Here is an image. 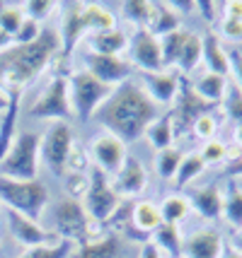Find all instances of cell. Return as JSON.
<instances>
[{
	"instance_id": "obj_1",
	"label": "cell",
	"mask_w": 242,
	"mask_h": 258,
	"mask_svg": "<svg viewBox=\"0 0 242 258\" xmlns=\"http://www.w3.org/2000/svg\"><path fill=\"white\" fill-rule=\"evenodd\" d=\"M92 118L104 125L107 133L128 145L143 138L146 128L158 118V104L148 97L140 82L126 80L114 87L109 99L94 111Z\"/></svg>"
},
{
	"instance_id": "obj_2",
	"label": "cell",
	"mask_w": 242,
	"mask_h": 258,
	"mask_svg": "<svg viewBox=\"0 0 242 258\" xmlns=\"http://www.w3.org/2000/svg\"><path fill=\"white\" fill-rule=\"evenodd\" d=\"M61 53V34L56 27H41L39 39L32 44H12L0 51V92L12 94L29 87Z\"/></svg>"
},
{
	"instance_id": "obj_3",
	"label": "cell",
	"mask_w": 242,
	"mask_h": 258,
	"mask_svg": "<svg viewBox=\"0 0 242 258\" xmlns=\"http://www.w3.org/2000/svg\"><path fill=\"white\" fill-rule=\"evenodd\" d=\"M39 150H41V135L39 133H32V131L17 133L12 147L0 162V176L15 181H36Z\"/></svg>"
},
{
	"instance_id": "obj_4",
	"label": "cell",
	"mask_w": 242,
	"mask_h": 258,
	"mask_svg": "<svg viewBox=\"0 0 242 258\" xmlns=\"http://www.w3.org/2000/svg\"><path fill=\"white\" fill-rule=\"evenodd\" d=\"M0 201L8 205V210L39 220L49 203V188L41 181H15L0 176Z\"/></svg>"
},
{
	"instance_id": "obj_5",
	"label": "cell",
	"mask_w": 242,
	"mask_h": 258,
	"mask_svg": "<svg viewBox=\"0 0 242 258\" xmlns=\"http://www.w3.org/2000/svg\"><path fill=\"white\" fill-rule=\"evenodd\" d=\"M70 87V106H73V116H78L80 123H87L94 116V111L109 99V94L114 92V87L100 82L92 78L87 70H75L68 78Z\"/></svg>"
},
{
	"instance_id": "obj_6",
	"label": "cell",
	"mask_w": 242,
	"mask_h": 258,
	"mask_svg": "<svg viewBox=\"0 0 242 258\" xmlns=\"http://www.w3.org/2000/svg\"><path fill=\"white\" fill-rule=\"evenodd\" d=\"M213 109H216V104L204 101L194 92L191 82H189L184 75H179V90H177V97H174V101H172V111H170L174 138L191 135V128H194L196 118L208 111H213Z\"/></svg>"
},
{
	"instance_id": "obj_7",
	"label": "cell",
	"mask_w": 242,
	"mask_h": 258,
	"mask_svg": "<svg viewBox=\"0 0 242 258\" xmlns=\"http://www.w3.org/2000/svg\"><path fill=\"white\" fill-rule=\"evenodd\" d=\"M87 179H90V186H87V193H85L82 208H85L87 217L92 220V225H104V222L112 220V215L116 213L121 201H119V196L112 188V181L102 169H97L92 164Z\"/></svg>"
},
{
	"instance_id": "obj_8",
	"label": "cell",
	"mask_w": 242,
	"mask_h": 258,
	"mask_svg": "<svg viewBox=\"0 0 242 258\" xmlns=\"http://www.w3.org/2000/svg\"><path fill=\"white\" fill-rule=\"evenodd\" d=\"M54 222H56V234L63 236L66 241H87L92 239V220L87 217L85 208L75 198H61L54 208Z\"/></svg>"
},
{
	"instance_id": "obj_9",
	"label": "cell",
	"mask_w": 242,
	"mask_h": 258,
	"mask_svg": "<svg viewBox=\"0 0 242 258\" xmlns=\"http://www.w3.org/2000/svg\"><path fill=\"white\" fill-rule=\"evenodd\" d=\"M29 113L34 118H49V121H66L68 123L73 116L70 106V87L66 75H56L46 85V90L41 92L36 101L29 106Z\"/></svg>"
},
{
	"instance_id": "obj_10",
	"label": "cell",
	"mask_w": 242,
	"mask_h": 258,
	"mask_svg": "<svg viewBox=\"0 0 242 258\" xmlns=\"http://www.w3.org/2000/svg\"><path fill=\"white\" fill-rule=\"evenodd\" d=\"M73 145H75L73 131L66 121H54L46 128L39 152H41V159L54 176H66V164H68V155Z\"/></svg>"
},
{
	"instance_id": "obj_11",
	"label": "cell",
	"mask_w": 242,
	"mask_h": 258,
	"mask_svg": "<svg viewBox=\"0 0 242 258\" xmlns=\"http://www.w3.org/2000/svg\"><path fill=\"white\" fill-rule=\"evenodd\" d=\"M90 155L94 159V167L102 169L104 174L109 176V174H116L119 169L124 167V162H126L128 152H126V145L114 138L112 133H97L90 140Z\"/></svg>"
},
{
	"instance_id": "obj_12",
	"label": "cell",
	"mask_w": 242,
	"mask_h": 258,
	"mask_svg": "<svg viewBox=\"0 0 242 258\" xmlns=\"http://www.w3.org/2000/svg\"><path fill=\"white\" fill-rule=\"evenodd\" d=\"M85 70L109 87H119L121 82L131 80V73H133L131 63L121 56H102V53H92V51L85 56Z\"/></svg>"
},
{
	"instance_id": "obj_13",
	"label": "cell",
	"mask_w": 242,
	"mask_h": 258,
	"mask_svg": "<svg viewBox=\"0 0 242 258\" xmlns=\"http://www.w3.org/2000/svg\"><path fill=\"white\" fill-rule=\"evenodd\" d=\"M131 60L140 68V73H160L165 70L160 53V39L153 36L148 29H136L128 39Z\"/></svg>"
},
{
	"instance_id": "obj_14",
	"label": "cell",
	"mask_w": 242,
	"mask_h": 258,
	"mask_svg": "<svg viewBox=\"0 0 242 258\" xmlns=\"http://www.w3.org/2000/svg\"><path fill=\"white\" fill-rule=\"evenodd\" d=\"M61 63L66 66L75 51V46L82 36L87 34V24H85V17H82V3H66L63 5V20H61Z\"/></svg>"
},
{
	"instance_id": "obj_15",
	"label": "cell",
	"mask_w": 242,
	"mask_h": 258,
	"mask_svg": "<svg viewBox=\"0 0 242 258\" xmlns=\"http://www.w3.org/2000/svg\"><path fill=\"white\" fill-rule=\"evenodd\" d=\"M8 227H10L12 239L24 248L44 246V244H56L58 234L41 229L34 220H29V217H24V215L15 213V210H8Z\"/></svg>"
},
{
	"instance_id": "obj_16",
	"label": "cell",
	"mask_w": 242,
	"mask_h": 258,
	"mask_svg": "<svg viewBox=\"0 0 242 258\" xmlns=\"http://www.w3.org/2000/svg\"><path fill=\"white\" fill-rule=\"evenodd\" d=\"M112 188L119 198H136L148 188V171L136 157L128 155L124 167L116 171V179L112 183Z\"/></svg>"
},
{
	"instance_id": "obj_17",
	"label": "cell",
	"mask_w": 242,
	"mask_h": 258,
	"mask_svg": "<svg viewBox=\"0 0 242 258\" xmlns=\"http://www.w3.org/2000/svg\"><path fill=\"white\" fill-rule=\"evenodd\" d=\"M223 236L220 232L204 227L196 229L182 241V256L186 258H220L223 256Z\"/></svg>"
},
{
	"instance_id": "obj_18",
	"label": "cell",
	"mask_w": 242,
	"mask_h": 258,
	"mask_svg": "<svg viewBox=\"0 0 242 258\" xmlns=\"http://www.w3.org/2000/svg\"><path fill=\"white\" fill-rule=\"evenodd\" d=\"M140 85L143 90L148 92V97L158 106L165 104L170 106L177 97V90H179V75L174 70H160V73H140Z\"/></svg>"
},
{
	"instance_id": "obj_19",
	"label": "cell",
	"mask_w": 242,
	"mask_h": 258,
	"mask_svg": "<svg viewBox=\"0 0 242 258\" xmlns=\"http://www.w3.org/2000/svg\"><path fill=\"white\" fill-rule=\"evenodd\" d=\"M124 244L116 232H107L102 236H92L82 241L78 251H73L70 258H121Z\"/></svg>"
},
{
	"instance_id": "obj_20",
	"label": "cell",
	"mask_w": 242,
	"mask_h": 258,
	"mask_svg": "<svg viewBox=\"0 0 242 258\" xmlns=\"http://www.w3.org/2000/svg\"><path fill=\"white\" fill-rule=\"evenodd\" d=\"M189 205H191L201 217H206V220H218L220 215H223V191H220L216 183L201 186V188L191 191Z\"/></svg>"
},
{
	"instance_id": "obj_21",
	"label": "cell",
	"mask_w": 242,
	"mask_h": 258,
	"mask_svg": "<svg viewBox=\"0 0 242 258\" xmlns=\"http://www.w3.org/2000/svg\"><path fill=\"white\" fill-rule=\"evenodd\" d=\"M201 39H204V56H201V60L206 63V70L216 73L220 78H228L230 75V58H228V51L220 44L218 34L213 29H208L206 36H201Z\"/></svg>"
},
{
	"instance_id": "obj_22",
	"label": "cell",
	"mask_w": 242,
	"mask_h": 258,
	"mask_svg": "<svg viewBox=\"0 0 242 258\" xmlns=\"http://www.w3.org/2000/svg\"><path fill=\"white\" fill-rule=\"evenodd\" d=\"M153 36L162 39L165 34L182 29V17L167 5V3H150V20L146 27Z\"/></svg>"
},
{
	"instance_id": "obj_23",
	"label": "cell",
	"mask_w": 242,
	"mask_h": 258,
	"mask_svg": "<svg viewBox=\"0 0 242 258\" xmlns=\"http://www.w3.org/2000/svg\"><path fill=\"white\" fill-rule=\"evenodd\" d=\"M20 92L8 94V109L3 111V123H0V162L8 155V150L12 147L15 138H17V116H20Z\"/></svg>"
},
{
	"instance_id": "obj_24",
	"label": "cell",
	"mask_w": 242,
	"mask_h": 258,
	"mask_svg": "<svg viewBox=\"0 0 242 258\" xmlns=\"http://www.w3.org/2000/svg\"><path fill=\"white\" fill-rule=\"evenodd\" d=\"M128 48V36L119 27L109 29V32L92 34L90 39V51L92 53H102V56H121Z\"/></svg>"
},
{
	"instance_id": "obj_25",
	"label": "cell",
	"mask_w": 242,
	"mask_h": 258,
	"mask_svg": "<svg viewBox=\"0 0 242 258\" xmlns=\"http://www.w3.org/2000/svg\"><path fill=\"white\" fill-rule=\"evenodd\" d=\"M191 87H194V92L204 101L218 106V101H223L225 90H228V78H220L216 73H208L206 70V73H201V75L196 78V82H191Z\"/></svg>"
},
{
	"instance_id": "obj_26",
	"label": "cell",
	"mask_w": 242,
	"mask_h": 258,
	"mask_svg": "<svg viewBox=\"0 0 242 258\" xmlns=\"http://www.w3.org/2000/svg\"><path fill=\"white\" fill-rule=\"evenodd\" d=\"M150 241L158 246V251H165L167 258H179L182 256V234H179V227L177 225H167V222H162L153 236H150Z\"/></svg>"
},
{
	"instance_id": "obj_27",
	"label": "cell",
	"mask_w": 242,
	"mask_h": 258,
	"mask_svg": "<svg viewBox=\"0 0 242 258\" xmlns=\"http://www.w3.org/2000/svg\"><path fill=\"white\" fill-rule=\"evenodd\" d=\"M82 17H85V24H87V32H92V34L116 29L114 12L107 10L104 5H97V3H82Z\"/></svg>"
},
{
	"instance_id": "obj_28",
	"label": "cell",
	"mask_w": 242,
	"mask_h": 258,
	"mask_svg": "<svg viewBox=\"0 0 242 258\" xmlns=\"http://www.w3.org/2000/svg\"><path fill=\"white\" fill-rule=\"evenodd\" d=\"M146 138H148V143L153 150H167V147H172L174 143V131H172V118H170V111L165 113V116H158L153 123L146 128Z\"/></svg>"
},
{
	"instance_id": "obj_29",
	"label": "cell",
	"mask_w": 242,
	"mask_h": 258,
	"mask_svg": "<svg viewBox=\"0 0 242 258\" xmlns=\"http://www.w3.org/2000/svg\"><path fill=\"white\" fill-rule=\"evenodd\" d=\"M223 217L235 229L242 227V186L237 181H228V186H225V193H223Z\"/></svg>"
},
{
	"instance_id": "obj_30",
	"label": "cell",
	"mask_w": 242,
	"mask_h": 258,
	"mask_svg": "<svg viewBox=\"0 0 242 258\" xmlns=\"http://www.w3.org/2000/svg\"><path fill=\"white\" fill-rule=\"evenodd\" d=\"M189 210H191L189 198L182 196V193H170V196L160 203L162 222H167V225H179L186 215H189Z\"/></svg>"
},
{
	"instance_id": "obj_31",
	"label": "cell",
	"mask_w": 242,
	"mask_h": 258,
	"mask_svg": "<svg viewBox=\"0 0 242 258\" xmlns=\"http://www.w3.org/2000/svg\"><path fill=\"white\" fill-rule=\"evenodd\" d=\"M186 36H189L186 29H177V32L165 34V36L160 39V53H162V66H165V70H167V68H172V66H177Z\"/></svg>"
},
{
	"instance_id": "obj_32",
	"label": "cell",
	"mask_w": 242,
	"mask_h": 258,
	"mask_svg": "<svg viewBox=\"0 0 242 258\" xmlns=\"http://www.w3.org/2000/svg\"><path fill=\"white\" fill-rule=\"evenodd\" d=\"M201 56H204V39L199 34L189 32L184 46H182V53H179V60H177V68L182 73H191L199 63H201Z\"/></svg>"
},
{
	"instance_id": "obj_33",
	"label": "cell",
	"mask_w": 242,
	"mask_h": 258,
	"mask_svg": "<svg viewBox=\"0 0 242 258\" xmlns=\"http://www.w3.org/2000/svg\"><path fill=\"white\" fill-rule=\"evenodd\" d=\"M204 169H206V164H204V159H201L199 152H189V155H184L182 162H179L177 174H174V186H177V188H184L189 181H194L196 176L204 174Z\"/></svg>"
},
{
	"instance_id": "obj_34",
	"label": "cell",
	"mask_w": 242,
	"mask_h": 258,
	"mask_svg": "<svg viewBox=\"0 0 242 258\" xmlns=\"http://www.w3.org/2000/svg\"><path fill=\"white\" fill-rule=\"evenodd\" d=\"M121 15H124V20L136 24V29H146L150 20V0H126V3H121Z\"/></svg>"
},
{
	"instance_id": "obj_35",
	"label": "cell",
	"mask_w": 242,
	"mask_h": 258,
	"mask_svg": "<svg viewBox=\"0 0 242 258\" xmlns=\"http://www.w3.org/2000/svg\"><path fill=\"white\" fill-rule=\"evenodd\" d=\"M182 157H184V155H182L177 147L160 150V152H158V157H155V169H158V174H160L165 181L174 179V174H177V169H179Z\"/></svg>"
},
{
	"instance_id": "obj_36",
	"label": "cell",
	"mask_w": 242,
	"mask_h": 258,
	"mask_svg": "<svg viewBox=\"0 0 242 258\" xmlns=\"http://www.w3.org/2000/svg\"><path fill=\"white\" fill-rule=\"evenodd\" d=\"M70 253H73V244L63 239V241H56V244L27 248L20 258H70Z\"/></svg>"
},
{
	"instance_id": "obj_37",
	"label": "cell",
	"mask_w": 242,
	"mask_h": 258,
	"mask_svg": "<svg viewBox=\"0 0 242 258\" xmlns=\"http://www.w3.org/2000/svg\"><path fill=\"white\" fill-rule=\"evenodd\" d=\"M223 109H225V116L232 123L242 125V92L235 82H228V90L223 97Z\"/></svg>"
},
{
	"instance_id": "obj_38",
	"label": "cell",
	"mask_w": 242,
	"mask_h": 258,
	"mask_svg": "<svg viewBox=\"0 0 242 258\" xmlns=\"http://www.w3.org/2000/svg\"><path fill=\"white\" fill-rule=\"evenodd\" d=\"M22 22H24V12L20 8H10V5L0 3V29L8 36H12V41H15V34L22 27Z\"/></svg>"
},
{
	"instance_id": "obj_39",
	"label": "cell",
	"mask_w": 242,
	"mask_h": 258,
	"mask_svg": "<svg viewBox=\"0 0 242 258\" xmlns=\"http://www.w3.org/2000/svg\"><path fill=\"white\" fill-rule=\"evenodd\" d=\"M218 118H216V113L208 111L204 113V116H199L196 118L194 128H191V135H196L199 140H204V143H208V140H216V133H218Z\"/></svg>"
},
{
	"instance_id": "obj_40",
	"label": "cell",
	"mask_w": 242,
	"mask_h": 258,
	"mask_svg": "<svg viewBox=\"0 0 242 258\" xmlns=\"http://www.w3.org/2000/svg\"><path fill=\"white\" fill-rule=\"evenodd\" d=\"M54 10H56V3L54 0H27L22 5L24 17H29V20H34L39 24H41V20H46Z\"/></svg>"
},
{
	"instance_id": "obj_41",
	"label": "cell",
	"mask_w": 242,
	"mask_h": 258,
	"mask_svg": "<svg viewBox=\"0 0 242 258\" xmlns=\"http://www.w3.org/2000/svg\"><path fill=\"white\" fill-rule=\"evenodd\" d=\"M87 186H90V179L85 174H66V196L68 198L80 201V196L87 193Z\"/></svg>"
},
{
	"instance_id": "obj_42",
	"label": "cell",
	"mask_w": 242,
	"mask_h": 258,
	"mask_svg": "<svg viewBox=\"0 0 242 258\" xmlns=\"http://www.w3.org/2000/svg\"><path fill=\"white\" fill-rule=\"evenodd\" d=\"M199 155L204 159V164H220V162H225V143H220V140H208Z\"/></svg>"
},
{
	"instance_id": "obj_43",
	"label": "cell",
	"mask_w": 242,
	"mask_h": 258,
	"mask_svg": "<svg viewBox=\"0 0 242 258\" xmlns=\"http://www.w3.org/2000/svg\"><path fill=\"white\" fill-rule=\"evenodd\" d=\"M90 167V162H87V152L82 150V147L73 145L68 155V164H66V174H85Z\"/></svg>"
},
{
	"instance_id": "obj_44",
	"label": "cell",
	"mask_w": 242,
	"mask_h": 258,
	"mask_svg": "<svg viewBox=\"0 0 242 258\" xmlns=\"http://www.w3.org/2000/svg\"><path fill=\"white\" fill-rule=\"evenodd\" d=\"M39 34H41L39 22L29 20V17H24L22 27L17 29V34H15V44H32V41H36V39H39Z\"/></svg>"
},
{
	"instance_id": "obj_45",
	"label": "cell",
	"mask_w": 242,
	"mask_h": 258,
	"mask_svg": "<svg viewBox=\"0 0 242 258\" xmlns=\"http://www.w3.org/2000/svg\"><path fill=\"white\" fill-rule=\"evenodd\" d=\"M220 34L228 39V41H242V20H228V17H223V22H220Z\"/></svg>"
},
{
	"instance_id": "obj_46",
	"label": "cell",
	"mask_w": 242,
	"mask_h": 258,
	"mask_svg": "<svg viewBox=\"0 0 242 258\" xmlns=\"http://www.w3.org/2000/svg\"><path fill=\"white\" fill-rule=\"evenodd\" d=\"M228 58H230V73H232V78H235V85H237L242 92V51L230 48V51H228Z\"/></svg>"
},
{
	"instance_id": "obj_47",
	"label": "cell",
	"mask_w": 242,
	"mask_h": 258,
	"mask_svg": "<svg viewBox=\"0 0 242 258\" xmlns=\"http://www.w3.org/2000/svg\"><path fill=\"white\" fill-rule=\"evenodd\" d=\"M223 12L228 20H242V0H230L223 5Z\"/></svg>"
},
{
	"instance_id": "obj_48",
	"label": "cell",
	"mask_w": 242,
	"mask_h": 258,
	"mask_svg": "<svg viewBox=\"0 0 242 258\" xmlns=\"http://www.w3.org/2000/svg\"><path fill=\"white\" fill-rule=\"evenodd\" d=\"M196 8H199V12L206 17L208 22H213V20H216V8H218L216 3H211V0H199V3H196Z\"/></svg>"
},
{
	"instance_id": "obj_49",
	"label": "cell",
	"mask_w": 242,
	"mask_h": 258,
	"mask_svg": "<svg viewBox=\"0 0 242 258\" xmlns=\"http://www.w3.org/2000/svg\"><path fill=\"white\" fill-rule=\"evenodd\" d=\"M167 5H170V8L179 15V17H182V15H186V12H191L196 8V3H191V0H172V3H167Z\"/></svg>"
},
{
	"instance_id": "obj_50",
	"label": "cell",
	"mask_w": 242,
	"mask_h": 258,
	"mask_svg": "<svg viewBox=\"0 0 242 258\" xmlns=\"http://www.w3.org/2000/svg\"><path fill=\"white\" fill-rule=\"evenodd\" d=\"M140 258H162V253L158 251V246L153 241H148V244H143V248H140Z\"/></svg>"
},
{
	"instance_id": "obj_51",
	"label": "cell",
	"mask_w": 242,
	"mask_h": 258,
	"mask_svg": "<svg viewBox=\"0 0 242 258\" xmlns=\"http://www.w3.org/2000/svg\"><path fill=\"white\" fill-rule=\"evenodd\" d=\"M225 176H242V157L225 164Z\"/></svg>"
},
{
	"instance_id": "obj_52",
	"label": "cell",
	"mask_w": 242,
	"mask_h": 258,
	"mask_svg": "<svg viewBox=\"0 0 242 258\" xmlns=\"http://www.w3.org/2000/svg\"><path fill=\"white\" fill-rule=\"evenodd\" d=\"M220 258H242V253L240 251H235L232 246H228V248H223V256Z\"/></svg>"
},
{
	"instance_id": "obj_53",
	"label": "cell",
	"mask_w": 242,
	"mask_h": 258,
	"mask_svg": "<svg viewBox=\"0 0 242 258\" xmlns=\"http://www.w3.org/2000/svg\"><path fill=\"white\" fill-rule=\"evenodd\" d=\"M232 248H235V251H240V253H242V227L237 229V234H235V239H232Z\"/></svg>"
},
{
	"instance_id": "obj_54",
	"label": "cell",
	"mask_w": 242,
	"mask_h": 258,
	"mask_svg": "<svg viewBox=\"0 0 242 258\" xmlns=\"http://www.w3.org/2000/svg\"><path fill=\"white\" fill-rule=\"evenodd\" d=\"M5 109H8V94H5V92H0V113L5 111Z\"/></svg>"
},
{
	"instance_id": "obj_55",
	"label": "cell",
	"mask_w": 242,
	"mask_h": 258,
	"mask_svg": "<svg viewBox=\"0 0 242 258\" xmlns=\"http://www.w3.org/2000/svg\"><path fill=\"white\" fill-rule=\"evenodd\" d=\"M235 143L242 145V125H235Z\"/></svg>"
},
{
	"instance_id": "obj_56",
	"label": "cell",
	"mask_w": 242,
	"mask_h": 258,
	"mask_svg": "<svg viewBox=\"0 0 242 258\" xmlns=\"http://www.w3.org/2000/svg\"><path fill=\"white\" fill-rule=\"evenodd\" d=\"M165 258H167V256H165Z\"/></svg>"
}]
</instances>
